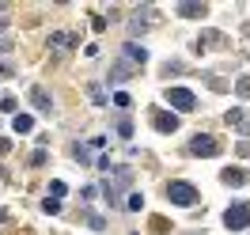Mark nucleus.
<instances>
[{"mask_svg": "<svg viewBox=\"0 0 250 235\" xmlns=\"http://www.w3.org/2000/svg\"><path fill=\"white\" fill-rule=\"evenodd\" d=\"M224 224H228L231 232H243V228L250 224V205H247V201L228 205V213H224Z\"/></svg>", "mask_w": 250, "mask_h": 235, "instance_id": "nucleus-1", "label": "nucleus"}, {"mask_svg": "<svg viewBox=\"0 0 250 235\" xmlns=\"http://www.w3.org/2000/svg\"><path fill=\"white\" fill-rule=\"evenodd\" d=\"M167 197H171L174 205H193L197 201V190L189 186V182H171V186H167Z\"/></svg>", "mask_w": 250, "mask_h": 235, "instance_id": "nucleus-2", "label": "nucleus"}, {"mask_svg": "<svg viewBox=\"0 0 250 235\" xmlns=\"http://www.w3.org/2000/svg\"><path fill=\"white\" fill-rule=\"evenodd\" d=\"M167 103H171L174 110H193L197 107L193 91H186V87H171V91H167Z\"/></svg>", "mask_w": 250, "mask_h": 235, "instance_id": "nucleus-3", "label": "nucleus"}, {"mask_svg": "<svg viewBox=\"0 0 250 235\" xmlns=\"http://www.w3.org/2000/svg\"><path fill=\"white\" fill-rule=\"evenodd\" d=\"M189 148H193L197 156H216L220 141H216V137H208V133H205V137H193V144H189Z\"/></svg>", "mask_w": 250, "mask_h": 235, "instance_id": "nucleus-4", "label": "nucleus"}, {"mask_svg": "<svg viewBox=\"0 0 250 235\" xmlns=\"http://www.w3.org/2000/svg\"><path fill=\"white\" fill-rule=\"evenodd\" d=\"M152 126L159 129V133H174V129H178V118H174V114H152Z\"/></svg>", "mask_w": 250, "mask_h": 235, "instance_id": "nucleus-5", "label": "nucleus"}, {"mask_svg": "<svg viewBox=\"0 0 250 235\" xmlns=\"http://www.w3.org/2000/svg\"><path fill=\"white\" fill-rule=\"evenodd\" d=\"M178 12H182V16H189V19H197V16L205 19V12H208V8H205V4H178Z\"/></svg>", "mask_w": 250, "mask_h": 235, "instance_id": "nucleus-6", "label": "nucleus"}, {"mask_svg": "<svg viewBox=\"0 0 250 235\" xmlns=\"http://www.w3.org/2000/svg\"><path fill=\"white\" fill-rule=\"evenodd\" d=\"M31 126H34L31 114H16V122H12V129H16V133H31Z\"/></svg>", "mask_w": 250, "mask_h": 235, "instance_id": "nucleus-7", "label": "nucleus"}, {"mask_svg": "<svg viewBox=\"0 0 250 235\" xmlns=\"http://www.w3.org/2000/svg\"><path fill=\"white\" fill-rule=\"evenodd\" d=\"M133 76V68H129V61H118V68L110 72V80H129Z\"/></svg>", "mask_w": 250, "mask_h": 235, "instance_id": "nucleus-8", "label": "nucleus"}, {"mask_svg": "<svg viewBox=\"0 0 250 235\" xmlns=\"http://www.w3.org/2000/svg\"><path fill=\"white\" fill-rule=\"evenodd\" d=\"M53 46H57V49L72 46V34H53Z\"/></svg>", "mask_w": 250, "mask_h": 235, "instance_id": "nucleus-9", "label": "nucleus"}, {"mask_svg": "<svg viewBox=\"0 0 250 235\" xmlns=\"http://www.w3.org/2000/svg\"><path fill=\"white\" fill-rule=\"evenodd\" d=\"M243 178H247V174H243V171H224V182H235V186H239Z\"/></svg>", "mask_w": 250, "mask_h": 235, "instance_id": "nucleus-10", "label": "nucleus"}, {"mask_svg": "<svg viewBox=\"0 0 250 235\" xmlns=\"http://www.w3.org/2000/svg\"><path fill=\"white\" fill-rule=\"evenodd\" d=\"M114 103H118V107L125 110V107H129V103H133V99H129V91H118V95H114Z\"/></svg>", "mask_w": 250, "mask_h": 235, "instance_id": "nucleus-11", "label": "nucleus"}, {"mask_svg": "<svg viewBox=\"0 0 250 235\" xmlns=\"http://www.w3.org/2000/svg\"><path fill=\"white\" fill-rule=\"evenodd\" d=\"M239 95H250V80H239Z\"/></svg>", "mask_w": 250, "mask_h": 235, "instance_id": "nucleus-12", "label": "nucleus"}]
</instances>
